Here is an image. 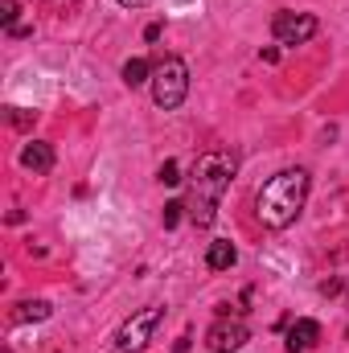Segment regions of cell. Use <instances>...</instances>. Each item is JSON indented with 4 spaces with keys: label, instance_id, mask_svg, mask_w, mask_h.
Instances as JSON below:
<instances>
[{
    "label": "cell",
    "instance_id": "1",
    "mask_svg": "<svg viewBox=\"0 0 349 353\" xmlns=\"http://www.w3.org/2000/svg\"><path fill=\"white\" fill-rule=\"evenodd\" d=\"M308 189H312L308 169H283V173H275L259 189V197H255L259 222L267 230H288V226L300 218V210H304V201H308Z\"/></svg>",
    "mask_w": 349,
    "mask_h": 353
},
{
    "label": "cell",
    "instance_id": "2",
    "mask_svg": "<svg viewBox=\"0 0 349 353\" xmlns=\"http://www.w3.org/2000/svg\"><path fill=\"white\" fill-rule=\"evenodd\" d=\"M230 176H235V157L230 152H206L197 161V169H193V210H189V218L197 226H210L218 218V201L230 189Z\"/></svg>",
    "mask_w": 349,
    "mask_h": 353
},
{
    "label": "cell",
    "instance_id": "3",
    "mask_svg": "<svg viewBox=\"0 0 349 353\" xmlns=\"http://www.w3.org/2000/svg\"><path fill=\"white\" fill-rule=\"evenodd\" d=\"M189 94V66L181 58H165L152 66V103L161 111H177Z\"/></svg>",
    "mask_w": 349,
    "mask_h": 353
},
{
    "label": "cell",
    "instance_id": "4",
    "mask_svg": "<svg viewBox=\"0 0 349 353\" xmlns=\"http://www.w3.org/2000/svg\"><path fill=\"white\" fill-rule=\"evenodd\" d=\"M161 321H165V308H140V312H132V316L119 325V333H115V350L119 353H140L152 341V333H157Z\"/></svg>",
    "mask_w": 349,
    "mask_h": 353
},
{
    "label": "cell",
    "instance_id": "5",
    "mask_svg": "<svg viewBox=\"0 0 349 353\" xmlns=\"http://www.w3.org/2000/svg\"><path fill=\"white\" fill-rule=\"evenodd\" d=\"M317 29H321V21L312 12H275V21H271V33L279 46H304L317 37Z\"/></svg>",
    "mask_w": 349,
    "mask_h": 353
},
{
    "label": "cell",
    "instance_id": "6",
    "mask_svg": "<svg viewBox=\"0 0 349 353\" xmlns=\"http://www.w3.org/2000/svg\"><path fill=\"white\" fill-rule=\"evenodd\" d=\"M247 341H251L247 325H243V321H226V316H222V321H214V325H210V333H206V345H210L214 353H239Z\"/></svg>",
    "mask_w": 349,
    "mask_h": 353
},
{
    "label": "cell",
    "instance_id": "7",
    "mask_svg": "<svg viewBox=\"0 0 349 353\" xmlns=\"http://www.w3.org/2000/svg\"><path fill=\"white\" fill-rule=\"evenodd\" d=\"M317 341H321V325L317 321H296L288 329V353H308Z\"/></svg>",
    "mask_w": 349,
    "mask_h": 353
},
{
    "label": "cell",
    "instance_id": "8",
    "mask_svg": "<svg viewBox=\"0 0 349 353\" xmlns=\"http://www.w3.org/2000/svg\"><path fill=\"white\" fill-rule=\"evenodd\" d=\"M21 165H25L29 173H50V169H54V148L41 144V140H33V144L21 148Z\"/></svg>",
    "mask_w": 349,
    "mask_h": 353
},
{
    "label": "cell",
    "instance_id": "9",
    "mask_svg": "<svg viewBox=\"0 0 349 353\" xmlns=\"http://www.w3.org/2000/svg\"><path fill=\"white\" fill-rule=\"evenodd\" d=\"M235 263H239V251H235V243H226V239L210 243V251H206V267H210V271H230Z\"/></svg>",
    "mask_w": 349,
    "mask_h": 353
},
{
    "label": "cell",
    "instance_id": "10",
    "mask_svg": "<svg viewBox=\"0 0 349 353\" xmlns=\"http://www.w3.org/2000/svg\"><path fill=\"white\" fill-rule=\"evenodd\" d=\"M119 74H123V83H128L132 90H136V87H144V83H152V66H148L144 58H128Z\"/></svg>",
    "mask_w": 349,
    "mask_h": 353
},
{
    "label": "cell",
    "instance_id": "11",
    "mask_svg": "<svg viewBox=\"0 0 349 353\" xmlns=\"http://www.w3.org/2000/svg\"><path fill=\"white\" fill-rule=\"evenodd\" d=\"M54 308H50V300H25V304H17V312H12V321H46Z\"/></svg>",
    "mask_w": 349,
    "mask_h": 353
},
{
    "label": "cell",
    "instance_id": "12",
    "mask_svg": "<svg viewBox=\"0 0 349 353\" xmlns=\"http://www.w3.org/2000/svg\"><path fill=\"white\" fill-rule=\"evenodd\" d=\"M4 115H8V123H12V128H21V132L37 123V111H25V107H4Z\"/></svg>",
    "mask_w": 349,
    "mask_h": 353
},
{
    "label": "cell",
    "instance_id": "13",
    "mask_svg": "<svg viewBox=\"0 0 349 353\" xmlns=\"http://www.w3.org/2000/svg\"><path fill=\"white\" fill-rule=\"evenodd\" d=\"M17 12H21V4H17V0H4V4H0V25H4L8 33L17 29Z\"/></svg>",
    "mask_w": 349,
    "mask_h": 353
},
{
    "label": "cell",
    "instance_id": "14",
    "mask_svg": "<svg viewBox=\"0 0 349 353\" xmlns=\"http://www.w3.org/2000/svg\"><path fill=\"white\" fill-rule=\"evenodd\" d=\"M161 185H181V169H177V161H165L161 165V173H157Z\"/></svg>",
    "mask_w": 349,
    "mask_h": 353
},
{
    "label": "cell",
    "instance_id": "15",
    "mask_svg": "<svg viewBox=\"0 0 349 353\" xmlns=\"http://www.w3.org/2000/svg\"><path fill=\"white\" fill-rule=\"evenodd\" d=\"M181 210H185L181 201H169V205H165V226H169V230H173L177 222H181Z\"/></svg>",
    "mask_w": 349,
    "mask_h": 353
},
{
    "label": "cell",
    "instance_id": "16",
    "mask_svg": "<svg viewBox=\"0 0 349 353\" xmlns=\"http://www.w3.org/2000/svg\"><path fill=\"white\" fill-rule=\"evenodd\" d=\"M341 288H346V283H341V279H325V283H321V296H337V292H341Z\"/></svg>",
    "mask_w": 349,
    "mask_h": 353
},
{
    "label": "cell",
    "instance_id": "17",
    "mask_svg": "<svg viewBox=\"0 0 349 353\" xmlns=\"http://www.w3.org/2000/svg\"><path fill=\"white\" fill-rule=\"evenodd\" d=\"M115 4H123V8H148L152 0H115Z\"/></svg>",
    "mask_w": 349,
    "mask_h": 353
}]
</instances>
